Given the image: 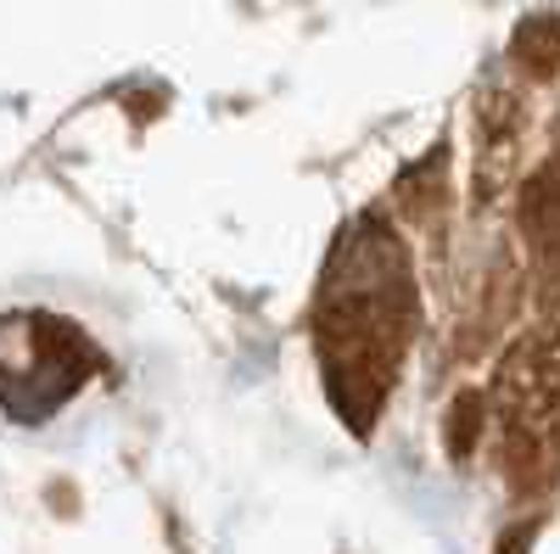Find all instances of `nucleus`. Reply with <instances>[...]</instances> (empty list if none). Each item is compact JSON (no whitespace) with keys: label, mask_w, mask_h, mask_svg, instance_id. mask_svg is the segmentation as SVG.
Returning a JSON list of instances; mask_svg holds the SVG:
<instances>
[{"label":"nucleus","mask_w":560,"mask_h":554,"mask_svg":"<svg viewBox=\"0 0 560 554\" xmlns=\"http://www.w3.org/2000/svg\"><path fill=\"white\" fill-rule=\"evenodd\" d=\"M96 369L90 347L62 314H7L0 319V409L18 421H45Z\"/></svg>","instance_id":"1"}]
</instances>
